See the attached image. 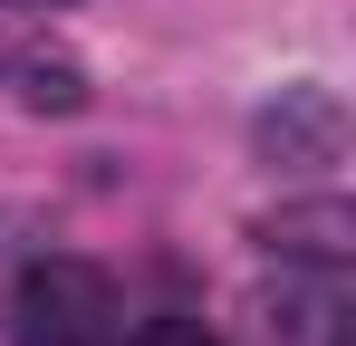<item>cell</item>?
Here are the masks:
<instances>
[{
	"label": "cell",
	"mask_w": 356,
	"mask_h": 346,
	"mask_svg": "<svg viewBox=\"0 0 356 346\" xmlns=\"http://www.w3.org/2000/svg\"><path fill=\"white\" fill-rule=\"evenodd\" d=\"M106 318H116V279L77 250L29 260L10 288V337L19 346H106Z\"/></svg>",
	"instance_id": "obj_1"
},
{
	"label": "cell",
	"mask_w": 356,
	"mask_h": 346,
	"mask_svg": "<svg viewBox=\"0 0 356 346\" xmlns=\"http://www.w3.org/2000/svg\"><path fill=\"white\" fill-rule=\"evenodd\" d=\"M347 97L337 87H318V77H298V87H280L270 106L250 115V154L260 164H280V173H318V164H337L347 154Z\"/></svg>",
	"instance_id": "obj_2"
},
{
	"label": "cell",
	"mask_w": 356,
	"mask_h": 346,
	"mask_svg": "<svg viewBox=\"0 0 356 346\" xmlns=\"http://www.w3.org/2000/svg\"><path fill=\"white\" fill-rule=\"evenodd\" d=\"M260 250H280V260H308V270H347V260H356V202H347V192L280 202V212L260 222Z\"/></svg>",
	"instance_id": "obj_3"
},
{
	"label": "cell",
	"mask_w": 356,
	"mask_h": 346,
	"mask_svg": "<svg viewBox=\"0 0 356 346\" xmlns=\"http://www.w3.org/2000/svg\"><path fill=\"white\" fill-rule=\"evenodd\" d=\"M10 77H19V106H29V115H87V106H97V87H87L77 58H19Z\"/></svg>",
	"instance_id": "obj_4"
},
{
	"label": "cell",
	"mask_w": 356,
	"mask_h": 346,
	"mask_svg": "<svg viewBox=\"0 0 356 346\" xmlns=\"http://www.w3.org/2000/svg\"><path fill=\"white\" fill-rule=\"evenodd\" d=\"M135 346H222V337H212L202 318H145V327H135Z\"/></svg>",
	"instance_id": "obj_5"
},
{
	"label": "cell",
	"mask_w": 356,
	"mask_h": 346,
	"mask_svg": "<svg viewBox=\"0 0 356 346\" xmlns=\"http://www.w3.org/2000/svg\"><path fill=\"white\" fill-rule=\"evenodd\" d=\"M19 10H77V0H0V19H19Z\"/></svg>",
	"instance_id": "obj_6"
},
{
	"label": "cell",
	"mask_w": 356,
	"mask_h": 346,
	"mask_svg": "<svg viewBox=\"0 0 356 346\" xmlns=\"http://www.w3.org/2000/svg\"><path fill=\"white\" fill-rule=\"evenodd\" d=\"M10 67H19V49H0V77H10Z\"/></svg>",
	"instance_id": "obj_7"
}]
</instances>
